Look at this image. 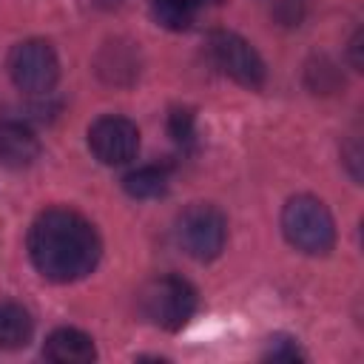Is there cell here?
<instances>
[{
    "mask_svg": "<svg viewBox=\"0 0 364 364\" xmlns=\"http://www.w3.org/2000/svg\"><path fill=\"white\" fill-rule=\"evenodd\" d=\"M256 6L264 11V17L273 26H282V28L299 26L307 11V0H256Z\"/></svg>",
    "mask_w": 364,
    "mask_h": 364,
    "instance_id": "cell-13",
    "label": "cell"
},
{
    "mask_svg": "<svg viewBox=\"0 0 364 364\" xmlns=\"http://www.w3.org/2000/svg\"><path fill=\"white\" fill-rule=\"evenodd\" d=\"M282 233L304 256H327L336 245V222L327 205L310 193L290 196L282 208Z\"/></svg>",
    "mask_w": 364,
    "mask_h": 364,
    "instance_id": "cell-2",
    "label": "cell"
},
{
    "mask_svg": "<svg viewBox=\"0 0 364 364\" xmlns=\"http://www.w3.org/2000/svg\"><path fill=\"white\" fill-rule=\"evenodd\" d=\"M88 151L102 165H128L139 151V128L122 114H102L88 125Z\"/></svg>",
    "mask_w": 364,
    "mask_h": 364,
    "instance_id": "cell-7",
    "label": "cell"
},
{
    "mask_svg": "<svg viewBox=\"0 0 364 364\" xmlns=\"http://www.w3.org/2000/svg\"><path fill=\"white\" fill-rule=\"evenodd\" d=\"M139 304H142V313L151 324H156L159 330L176 333L193 318L199 296L188 279L168 273V276H159L142 287Z\"/></svg>",
    "mask_w": 364,
    "mask_h": 364,
    "instance_id": "cell-3",
    "label": "cell"
},
{
    "mask_svg": "<svg viewBox=\"0 0 364 364\" xmlns=\"http://www.w3.org/2000/svg\"><path fill=\"white\" fill-rule=\"evenodd\" d=\"M176 242L196 262H213L228 242V219L210 202H193L176 216Z\"/></svg>",
    "mask_w": 364,
    "mask_h": 364,
    "instance_id": "cell-4",
    "label": "cell"
},
{
    "mask_svg": "<svg viewBox=\"0 0 364 364\" xmlns=\"http://www.w3.org/2000/svg\"><path fill=\"white\" fill-rule=\"evenodd\" d=\"M191 17H196L199 11H205V9H216V6H222L225 0H176Z\"/></svg>",
    "mask_w": 364,
    "mask_h": 364,
    "instance_id": "cell-16",
    "label": "cell"
},
{
    "mask_svg": "<svg viewBox=\"0 0 364 364\" xmlns=\"http://www.w3.org/2000/svg\"><path fill=\"white\" fill-rule=\"evenodd\" d=\"M34 336L31 313L17 301H0V350H23Z\"/></svg>",
    "mask_w": 364,
    "mask_h": 364,
    "instance_id": "cell-10",
    "label": "cell"
},
{
    "mask_svg": "<svg viewBox=\"0 0 364 364\" xmlns=\"http://www.w3.org/2000/svg\"><path fill=\"white\" fill-rule=\"evenodd\" d=\"M208 51L213 65L228 74L233 82L245 85V88H262L267 80V68L264 60L259 57V51L236 31L228 28H216L208 37Z\"/></svg>",
    "mask_w": 364,
    "mask_h": 364,
    "instance_id": "cell-5",
    "label": "cell"
},
{
    "mask_svg": "<svg viewBox=\"0 0 364 364\" xmlns=\"http://www.w3.org/2000/svg\"><path fill=\"white\" fill-rule=\"evenodd\" d=\"M91 3H97V6H114V3H119V0H91Z\"/></svg>",
    "mask_w": 364,
    "mask_h": 364,
    "instance_id": "cell-17",
    "label": "cell"
},
{
    "mask_svg": "<svg viewBox=\"0 0 364 364\" xmlns=\"http://www.w3.org/2000/svg\"><path fill=\"white\" fill-rule=\"evenodd\" d=\"M122 188L131 199H159L168 193V171L159 165H142L122 176Z\"/></svg>",
    "mask_w": 364,
    "mask_h": 364,
    "instance_id": "cell-11",
    "label": "cell"
},
{
    "mask_svg": "<svg viewBox=\"0 0 364 364\" xmlns=\"http://www.w3.org/2000/svg\"><path fill=\"white\" fill-rule=\"evenodd\" d=\"M43 358L54 364H91L97 358V347L88 333L77 327H57L43 344Z\"/></svg>",
    "mask_w": 364,
    "mask_h": 364,
    "instance_id": "cell-9",
    "label": "cell"
},
{
    "mask_svg": "<svg viewBox=\"0 0 364 364\" xmlns=\"http://www.w3.org/2000/svg\"><path fill=\"white\" fill-rule=\"evenodd\" d=\"M9 77L26 94H46L60 77V60L51 43L23 40L9 51Z\"/></svg>",
    "mask_w": 364,
    "mask_h": 364,
    "instance_id": "cell-6",
    "label": "cell"
},
{
    "mask_svg": "<svg viewBox=\"0 0 364 364\" xmlns=\"http://www.w3.org/2000/svg\"><path fill=\"white\" fill-rule=\"evenodd\" d=\"M28 259L34 270L54 282L71 284L94 273L102 256L97 228L71 208H48L28 228Z\"/></svg>",
    "mask_w": 364,
    "mask_h": 364,
    "instance_id": "cell-1",
    "label": "cell"
},
{
    "mask_svg": "<svg viewBox=\"0 0 364 364\" xmlns=\"http://www.w3.org/2000/svg\"><path fill=\"white\" fill-rule=\"evenodd\" d=\"M40 156L37 134L20 119H0V165L20 171Z\"/></svg>",
    "mask_w": 364,
    "mask_h": 364,
    "instance_id": "cell-8",
    "label": "cell"
},
{
    "mask_svg": "<svg viewBox=\"0 0 364 364\" xmlns=\"http://www.w3.org/2000/svg\"><path fill=\"white\" fill-rule=\"evenodd\" d=\"M97 71L108 80V82H122V71L128 74V80H134L136 77V60H134V51L131 48H125V46H119V43H114V46H108V48H102V54H100V60H97Z\"/></svg>",
    "mask_w": 364,
    "mask_h": 364,
    "instance_id": "cell-12",
    "label": "cell"
},
{
    "mask_svg": "<svg viewBox=\"0 0 364 364\" xmlns=\"http://www.w3.org/2000/svg\"><path fill=\"white\" fill-rule=\"evenodd\" d=\"M168 134H171L173 142L182 145V148L193 145V139H196L193 114H191L188 108H176V111H171V117H168Z\"/></svg>",
    "mask_w": 364,
    "mask_h": 364,
    "instance_id": "cell-14",
    "label": "cell"
},
{
    "mask_svg": "<svg viewBox=\"0 0 364 364\" xmlns=\"http://www.w3.org/2000/svg\"><path fill=\"white\" fill-rule=\"evenodd\" d=\"M264 358H270V361H301L304 353L299 350L296 338H290V336H273Z\"/></svg>",
    "mask_w": 364,
    "mask_h": 364,
    "instance_id": "cell-15",
    "label": "cell"
}]
</instances>
